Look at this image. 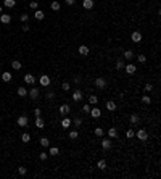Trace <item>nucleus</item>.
I'll return each mask as SVG.
<instances>
[{"label":"nucleus","mask_w":161,"mask_h":179,"mask_svg":"<svg viewBox=\"0 0 161 179\" xmlns=\"http://www.w3.org/2000/svg\"><path fill=\"white\" fill-rule=\"evenodd\" d=\"M135 136H137V137H139V139L142 140V142H145V140L148 139V132H147L145 129H139L137 132H135Z\"/></svg>","instance_id":"obj_1"},{"label":"nucleus","mask_w":161,"mask_h":179,"mask_svg":"<svg viewBox=\"0 0 161 179\" xmlns=\"http://www.w3.org/2000/svg\"><path fill=\"white\" fill-rule=\"evenodd\" d=\"M95 86H97L98 89H102V90L106 89V79H105V78H97V79H95Z\"/></svg>","instance_id":"obj_2"},{"label":"nucleus","mask_w":161,"mask_h":179,"mask_svg":"<svg viewBox=\"0 0 161 179\" xmlns=\"http://www.w3.org/2000/svg\"><path fill=\"white\" fill-rule=\"evenodd\" d=\"M16 123H18V126H21V128H26L27 124H29V119H27V116H20V118H18L16 119Z\"/></svg>","instance_id":"obj_3"},{"label":"nucleus","mask_w":161,"mask_h":179,"mask_svg":"<svg viewBox=\"0 0 161 179\" xmlns=\"http://www.w3.org/2000/svg\"><path fill=\"white\" fill-rule=\"evenodd\" d=\"M39 82H40V86H44V87H49V86H50V78L47 76V74H42V76L39 78Z\"/></svg>","instance_id":"obj_4"},{"label":"nucleus","mask_w":161,"mask_h":179,"mask_svg":"<svg viewBox=\"0 0 161 179\" xmlns=\"http://www.w3.org/2000/svg\"><path fill=\"white\" fill-rule=\"evenodd\" d=\"M69 111H71V107L68 105V103H63V105H60V115H61V116H66Z\"/></svg>","instance_id":"obj_5"},{"label":"nucleus","mask_w":161,"mask_h":179,"mask_svg":"<svg viewBox=\"0 0 161 179\" xmlns=\"http://www.w3.org/2000/svg\"><path fill=\"white\" fill-rule=\"evenodd\" d=\"M89 115L92 116V118H100L102 116V110L98 108V107H93V108H90V113Z\"/></svg>","instance_id":"obj_6"},{"label":"nucleus","mask_w":161,"mask_h":179,"mask_svg":"<svg viewBox=\"0 0 161 179\" xmlns=\"http://www.w3.org/2000/svg\"><path fill=\"white\" fill-rule=\"evenodd\" d=\"M82 99H84L82 90H74V92H73V100H74V102H81Z\"/></svg>","instance_id":"obj_7"},{"label":"nucleus","mask_w":161,"mask_h":179,"mask_svg":"<svg viewBox=\"0 0 161 179\" xmlns=\"http://www.w3.org/2000/svg\"><path fill=\"white\" fill-rule=\"evenodd\" d=\"M27 95H29L32 100H35L37 97H39V89H37V87H32L31 90H27Z\"/></svg>","instance_id":"obj_8"},{"label":"nucleus","mask_w":161,"mask_h":179,"mask_svg":"<svg viewBox=\"0 0 161 179\" xmlns=\"http://www.w3.org/2000/svg\"><path fill=\"white\" fill-rule=\"evenodd\" d=\"M130 39H132V42H135V44H139V42H142V34H140L139 31H135V32H132V36H130Z\"/></svg>","instance_id":"obj_9"},{"label":"nucleus","mask_w":161,"mask_h":179,"mask_svg":"<svg viewBox=\"0 0 161 179\" xmlns=\"http://www.w3.org/2000/svg\"><path fill=\"white\" fill-rule=\"evenodd\" d=\"M124 70H126V73L127 74H134L135 71H137V66H135V65H124Z\"/></svg>","instance_id":"obj_10"},{"label":"nucleus","mask_w":161,"mask_h":179,"mask_svg":"<svg viewBox=\"0 0 161 179\" xmlns=\"http://www.w3.org/2000/svg\"><path fill=\"white\" fill-rule=\"evenodd\" d=\"M111 145H113V144H111V139H110V137L102 140V148H103V150H110Z\"/></svg>","instance_id":"obj_11"},{"label":"nucleus","mask_w":161,"mask_h":179,"mask_svg":"<svg viewBox=\"0 0 161 179\" xmlns=\"http://www.w3.org/2000/svg\"><path fill=\"white\" fill-rule=\"evenodd\" d=\"M77 52H79V55H82V56H87L90 50H89V47H87V45H81Z\"/></svg>","instance_id":"obj_12"},{"label":"nucleus","mask_w":161,"mask_h":179,"mask_svg":"<svg viewBox=\"0 0 161 179\" xmlns=\"http://www.w3.org/2000/svg\"><path fill=\"white\" fill-rule=\"evenodd\" d=\"M24 82H26V84H35V78L32 76L31 73H27L26 76H24Z\"/></svg>","instance_id":"obj_13"},{"label":"nucleus","mask_w":161,"mask_h":179,"mask_svg":"<svg viewBox=\"0 0 161 179\" xmlns=\"http://www.w3.org/2000/svg\"><path fill=\"white\" fill-rule=\"evenodd\" d=\"M0 21H2L3 24H10V21H11V16L8 15V13H3L2 16H0Z\"/></svg>","instance_id":"obj_14"},{"label":"nucleus","mask_w":161,"mask_h":179,"mask_svg":"<svg viewBox=\"0 0 161 179\" xmlns=\"http://www.w3.org/2000/svg\"><path fill=\"white\" fill-rule=\"evenodd\" d=\"M93 5H95V3H93V0H84V2H82V7L86 8V10H92Z\"/></svg>","instance_id":"obj_15"},{"label":"nucleus","mask_w":161,"mask_h":179,"mask_svg":"<svg viewBox=\"0 0 161 179\" xmlns=\"http://www.w3.org/2000/svg\"><path fill=\"white\" fill-rule=\"evenodd\" d=\"M35 126L39 128V129H42V128L45 126V121H44L42 116H35Z\"/></svg>","instance_id":"obj_16"},{"label":"nucleus","mask_w":161,"mask_h":179,"mask_svg":"<svg viewBox=\"0 0 161 179\" xmlns=\"http://www.w3.org/2000/svg\"><path fill=\"white\" fill-rule=\"evenodd\" d=\"M108 137H110V139H118V129H116V128L108 129Z\"/></svg>","instance_id":"obj_17"},{"label":"nucleus","mask_w":161,"mask_h":179,"mask_svg":"<svg viewBox=\"0 0 161 179\" xmlns=\"http://www.w3.org/2000/svg\"><path fill=\"white\" fill-rule=\"evenodd\" d=\"M71 124H74V129H77V128H81V124H82V119L76 116L74 119H71Z\"/></svg>","instance_id":"obj_18"},{"label":"nucleus","mask_w":161,"mask_h":179,"mask_svg":"<svg viewBox=\"0 0 161 179\" xmlns=\"http://www.w3.org/2000/svg\"><path fill=\"white\" fill-rule=\"evenodd\" d=\"M3 7H7V8L16 7V0H3Z\"/></svg>","instance_id":"obj_19"},{"label":"nucleus","mask_w":161,"mask_h":179,"mask_svg":"<svg viewBox=\"0 0 161 179\" xmlns=\"http://www.w3.org/2000/svg\"><path fill=\"white\" fill-rule=\"evenodd\" d=\"M61 126H63L64 129H68V128L71 126V118H63V119H61Z\"/></svg>","instance_id":"obj_20"},{"label":"nucleus","mask_w":161,"mask_h":179,"mask_svg":"<svg viewBox=\"0 0 161 179\" xmlns=\"http://www.w3.org/2000/svg\"><path fill=\"white\" fill-rule=\"evenodd\" d=\"M11 78H13V76H11V74L8 73V71H5V73L2 74V81H3V82H10V81H11Z\"/></svg>","instance_id":"obj_21"},{"label":"nucleus","mask_w":161,"mask_h":179,"mask_svg":"<svg viewBox=\"0 0 161 179\" xmlns=\"http://www.w3.org/2000/svg\"><path fill=\"white\" fill-rule=\"evenodd\" d=\"M34 16H35V20H39V21H42L44 18H45V13H44L42 10H35V15H34Z\"/></svg>","instance_id":"obj_22"},{"label":"nucleus","mask_w":161,"mask_h":179,"mask_svg":"<svg viewBox=\"0 0 161 179\" xmlns=\"http://www.w3.org/2000/svg\"><path fill=\"white\" fill-rule=\"evenodd\" d=\"M21 66H23V65H21L20 60H13V61H11V68H13V70H21Z\"/></svg>","instance_id":"obj_23"},{"label":"nucleus","mask_w":161,"mask_h":179,"mask_svg":"<svg viewBox=\"0 0 161 179\" xmlns=\"http://www.w3.org/2000/svg\"><path fill=\"white\" fill-rule=\"evenodd\" d=\"M106 110H110V111H115V110H116V103L113 102V100L106 102Z\"/></svg>","instance_id":"obj_24"},{"label":"nucleus","mask_w":161,"mask_h":179,"mask_svg":"<svg viewBox=\"0 0 161 179\" xmlns=\"http://www.w3.org/2000/svg\"><path fill=\"white\" fill-rule=\"evenodd\" d=\"M124 58L126 60H132L134 58V50H126L124 52Z\"/></svg>","instance_id":"obj_25"},{"label":"nucleus","mask_w":161,"mask_h":179,"mask_svg":"<svg viewBox=\"0 0 161 179\" xmlns=\"http://www.w3.org/2000/svg\"><path fill=\"white\" fill-rule=\"evenodd\" d=\"M116 70H124V60L122 58L116 60Z\"/></svg>","instance_id":"obj_26"},{"label":"nucleus","mask_w":161,"mask_h":179,"mask_svg":"<svg viewBox=\"0 0 161 179\" xmlns=\"http://www.w3.org/2000/svg\"><path fill=\"white\" fill-rule=\"evenodd\" d=\"M18 95H20V97H26V95H27V89H24V87H18Z\"/></svg>","instance_id":"obj_27"},{"label":"nucleus","mask_w":161,"mask_h":179,"mask_svg":"<svg viewBox=\"0 0 161 179\" xmlns=\"http://www.w3.org/2000/svg\"><path fill=\"white\" fill-rule=\"evenodd\" d=\"M130 123L132 124H139V121H140V118H139V115H130Z\"/></svg>","instance_id":"obj_28"},{"label":"nucleus","mask_w":161,"mask_h":179,"mask_svg":"<svg viewBox=\"0 0 161 179\" xmlns=\"http://www.w3.org/2000/svg\"><path fill=\"white\" fill-rule=\"evenodd\" d=\"M60 153V150L56 148V147H50V150H49V155H52V157H56Z\"/></svg>","instance_id":"obj_29"},{"label":"nucleus","mask_w":161,"mask_h":179,"mask_svg":"<svg viewBox=\"0 0 161 179\" xmlns=\"http://www.w3.org/2000/svg\"><path fill=\"white\" fill-rule=\"evenodd\" d=\"M89 103H90V105H97V103H98V97L97 95H90L89 97Z\"/></svg>","instance_id":"obj_30"},{"label":"nucleus","mask_w":161,"mask_h":179,"mask_svg":"<svg viewBox=\"0 0 161 179\" xmlns=\"http://www.w3.org/2000/svg\"><path fill=\"white\" fill-rule=\"evenodd\" d=\"M77 137H79V132H77V131H76V129H74V131H71V132H69V139H71V140H76Z\"/></svg>","instance_id":"obj_31"},{"label":"nucleus","mask_w":161,"mask_h":179,"mask_svg":"<svg viewBox=\"0 0 161 179\" xmlns=\"http://www.w3.org/2000/svg\"><path fill=\"white\" fill-rule=\"evenodd\" d=\"M97 166H98L100 169H106V161H105V160H98Z\"/></svg>","instance_id":"obj_32"},{"label":"nucleus","mask_w":161,"mask_h":179,"mask_svg":"<svg viewBox=\"0 0 161 179\" xmlns=\"http://www.w3.org/2000/svg\"><path fill=\"white\" fill-rule=\"evenodd\" d=\"M21 140H23V142H24V144H27V142H29V140H31V136H29V134H27V132H24V134L21 136Z\"/></svg>","instance_id":"obj_33"},{"label":"nucleus","mask_w":161,"mask_h":179,"mask_svg":"<svg viewBox=\"0 0 161 179\" xmlns=\"http://www.w3.org/2000/svg\"><path fill=\"white\" fill-rule=\"evenodd\" d=\"M52 10L53 11H58L60 10V2H56V0H55V2H52Z\"/></svg>","instance_id":"obj_34"},{"label":"nucleus","mask_w":161,"mask_h":179,"mask_svg":"<svg viewBox=\"0 0 161 179\" xmlns=\"http://www.w3.org/2000/svg\"><path fill=\"white\" fill-rule=\"evenodd\" d=\"M103 134H105V131H103L102 128H95V136H97V137H102Z\"/></svg>","instance_id":"obj_35"},{"label":"nucleus","mask_w":161,"mask_h":179,"mask_svg":"<svg viewBox=\"0 0 161 179\" xmlns=\"http://www.w3.org/2000/svg\"><path fill=\"white\" fill-rule=\"evenodd\" d=\"M142 103H145V105H150V103H151V99H150L148 95H144V97H142Z\"/></svg>","instance_id":"obj_36"},{"label":"nucleus","mask_w":161,"mask_h":179,"mask_svg":"<svg viewBox=\"0 0 161 179\" xmlns=\"http://www.w3.org/2000/svg\"><path fill=\"white\" fill-rule=\"evenodd\" d=\"M126 136H127V139H132L135 136V131L134 129H127V132H126Z\"/></svg>","instance_id":"obj_37"},{"label":"nucleus","mask_w":161,"mask_h":179,"mask_svg":"<svg viewBox=\"0 0 161 179\" xmlns=\"http://www.w3.org/2000/svg\"><path fill=\"white\" fill-rule=\"evenodd\" d=\"M49 144H50V142H49V139H47V137H42V139H40V145H42V147H49Z\"/></svg>","instance_id":"obj_38"},{"label":"nucleus","mask_w":161,"mask_h":179,"mask_svg":"<svg viewBox=\"0 0 161 179\" xmlns=\"http://www.w3.org/2000/svg\"><path fill=\"white\" fill-rule=\"evenodd\" d=\"M20 18H21V21H23V23H27V21H29V15H27V13H21Z\"/></svg>","instance_id":"obj_39"},{"label":"nucleus","mask_w":161,"mask_h":179,"mask_svg":"<svg viewBox=\"0 0 161 179\" xmlns=\"http://www.w3.org/2000/svg\"><path fill=\"white\" fill-rule=\"evenodd\" d=\"M39 158L42 160V161H45V160L49 158V153H47V152H40V153H39Z\"/></svg>","instance_id":"obj_40"},{"label":"nucleus","mask_w":161,"mask_h":179,"mask_svg":"<svg viewBox=\"0 0 161 179\" xmlns=\"http://www.w3.org/2000/svg\"><path fill=\"white\" fill-rule=\"evenodd\" d=\"M29 7L32 8V10H37V7H39V2H37V0H32V2L29 3Z\"/></svg>","instance_id":"obj_41"},{"label":"nucleus","mask_w":161,"mask_h":179,"mask_svg":"<svg viewBox=\"0 0 161 179\" xmlns=\"http://www.w3.org/2000/svg\"><path fill=\"white\" fill-rule=\"evenodd\" d=\"M18 173H20V174H21V176H24V174H26V173H27V169H26V168H24V166H20V168H18Z\"/></svg>","instance_id":"obj_42"},{"label":"nucleus","mask_w":161,"mask_h":179,"mask_svg":"<svg viewBox=\"0 0 161 179\" xmlns=\"http://www.w3.org/2000/svg\"><path fill=\"white\" fill-rule=\"evenodd\" d=\"M90 108H92V107H90V103H87V105H84V107H82L84 113H87V115H89V113H90Z\"/></svg>","instance_id":"obj_43"},{"label":"nucleus","mask_w":161,"mask_h":179,"mask_svg":"<svg viewBox=\"0 0 161 179\" xmlns=\"http://www.w3.org/2000/svg\"><path fill=\"white\" fill-rule=\"evenodd\" d=\"M144 90H145V92H151V90H153V86H151V84L148 82V84H145V87H144Z\"/></svg>","instance_id":"obj_44"},{"label":"nucleus","mask_w":161,"mask_h":179,"mask_svg":"<svg viewBox=\"0 0 161 179\" xmlns=\"http://www.w3.org/2000/svg\"><path fill=\"white\" fill-rule=\"evenodd\" d=\"M61 89L63 90H69V82H63L61 84Z\"/></svg>","instance_id":"obj_45"},{"label":"nucleus","mask_w":161,"mask_h":179,"mask_svg":"<svg viewBox=\"0 0 161 179\" xmlns=\"http://www.w3.org/2000/svg\"><path fill=\"white\" fill-rule=\"evenodd\" d=\"M55 99V94L53 92H47V100H53Z\"/></svg>","instance_id":"obj_46"},{"label":"nucleus","mask_w":161,"mask_h":179,"mask_svg":"<svg viewBox=\"0 0 161 179\" xmlns=\"http://www.w3.org/2000/svg\"><path fill=\"white\" fill-rule=\"evenodd\" d=\"M139 61H140V63H145V61H147V56H145V55H139Z\"/></svg>","instance_id":"obj_47"},{"label":"nucleus","mask_w":161,"mask_h":179,"mask_svg":"<svg viewBox=\"0 0 161 179\" xmlns=\"http://www.w3.org/2000/svg\"><path fill=\"white\" fill-rule=\"evenodd\" d=\"M34 115H35V116H40V115H42V110H40V108H35V110H34Z\"/></svg>","instance_id":"obj_48"},{"label":"nucleus","mask_w":161,"mask_h":179,"mask_svg":"<svg viewBox=\"0 0 161 179\" xmlns=\"http://www.w3.org/2000/svg\"><path fill=\"white\" fill-rule=\"evenodd\" d=\"M64 2H66V5H74L76 0H64Z\"/></svg>","instance_id":"obj_49"},{"label":"nucleus","mask_w":161,"mask_h":179,"mask_svg":"<svg viewBox=\"0 0 161 179\" xmlns=\"http://www.w3.org/2000/svg\"><path fill=\"white\" fill-rule=\"evenodd\" d=\"M23 31H24V32H26V31H29V26H27L26 23H24V26H23Z\"/></svg>","instance_id":"obj_50"},{"label":"nucleus","mask_w":161,"mask_h":179,"mask_svg":"<svg viewBox=\"0 0 161 179\" xmlns=\"http://www.w3.org/2000/svg\"><path fill=\"white\" fill-rule=\"evenodd\" d=\"M0 13H2V5H0Z\"/></svg>","instance_id":"obj_51"},{"label":"nucleus","mask_w":161,"mask_h":179,"mask_svg":"<svg viewBox=\"0 0 161 179\" xmlns=\"http://www.w3.org/2000/svg\"><path fill=\"white\" fill-rule=\"evenodd\" d=\"M0 121H2V118H0Z\"/></svg>","instance_id":"obj_52"}]
</instances>
